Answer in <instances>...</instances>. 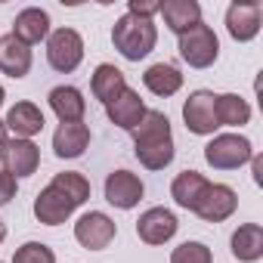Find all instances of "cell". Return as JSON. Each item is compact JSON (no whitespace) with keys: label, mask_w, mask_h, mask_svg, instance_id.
Returning a JSON list of instances; mask_svg holds the SVG:
<instances>
[{"label":"cell","mask_w":263,"mask_h":263,"mask_svg":"<svg viewBox=\"0 0 263 263\" xmlns=\"http://www.w3.org/2000/svg\"><path fill=\"white\" fill-rule=\"evenodd\" d=\"M130 134H134V152L143 167L164 171L174 161V134L164 111H146Z\"/></svg>","instance_id":"6da1fadb"},{"label":"cell","mask_w":263,"mask_h":263,"mask_svg":"<svg viewBox=\"0 0 263 263\" xmlns=\"http://www.w3.org/2000/svg\"><path fill=\"white\" fill-rule=\"evenodd\" d=\"M111 44L115 50L130 59V62H140L143 56H149L158 44V28L152 19H140V16H121L111 28Z\"/></svg>","instance_id":"7a4b0ae2"},{"label":"cell","mask_w":263,"mask_h":263,"mask_svg":"<svg viewBox=\"0 0 263 263\" xmlns=\"http://www.w3.org/2000/svg\"><path fill=\"white\" fill-rule=\"evenodd\" d=\"M180 56L192 68H211L217 62V56H220V41H217L214 28L198 22L195 28L180 34Z\"/></svg>","instance_id":"3957f363"},{"label":"cell","mask_w":263,"mask_h":263,"mask_svg":"<svg viewBox=\"0 0 263 263\" xmlns=\"http://www.w3.org/2000/svg\"><path fill=\"white\" fill-rule=\"evenodd\" d=\"M254 155L251 140L238 137V134H220L204 146V161L217 171H235L241 164H248Z\"/></svg>","instance_id":"277c9868"},{"label":"cell","mask_w":263,"mask_h":263,"mask_svg":"<svg viewBox=\"0 0 263 263\" xmlns=\"http://www.w3.org/2000/svg\"><path fill=\"white\" fill-rule=\"evenodd\" d=\"M81 59H84V37L74 28H56L47 37V62L56 71L68 74L81 65Z\"/></svg>","instance_id":"5b68a950"},{"label":"cell","mask_w":263,"mask_h":263,"mask_svg":"<svg viewBox=\"0 0 263 263\" xmlns=\"http://www.w3.org/2000/svg\"><path fill=\"white\" fill-rule=\"evenodd\" d=\"M214 99L217 96L211 90H195V93H189V99L183 105V121H186V127L195 137H208V134H214V130L220 127L217 124V111H214Z\"/></svg>","instance_id":"8992f818"},{"label":"cell","mask_w":263,"mask_h":263,"mask_svg":"<svg viewBox=\"0 0 263 263\" xmlns=\"http://www.w3.org/2000/svg\"><path fill=\"white\" fill-rule=\"evenodd\" d=\"M115 232H118L115 220H111L108 214H102V211H90V214H84V217L74 223V238H78L87 251H102V248H108L111 238H115Z\"/></svg>","instance_id":"52a82bcc"},{"label":"cell","mask_w":263,"mask_h":263,"mask_svg":"<svg viewBox=\"0 0 263 263\" xmlns=\"http://www.w3.org/2000/svg\"><path fill=\"white\" fill-rule=\"evenodd\" d=\"M0 161L10 177H31L41 164V149L31 140H7L0 146Z\"/></svg>","instance_id":"ba28073f"},{"label":"cell","mask_w":263,"mask_h":263,"mask_svg":"<svg viewBox=\"0 0 263 263\" xmlns=\"http://www.w3.org/2000/svg\"><path fill=\"white\" fill-rule=\"evenodd\" d=\"M260 22H263V10H260L257 0H235L226 10V31L241 44L257 37Z\"/></svg>","instance_id":"9c48e42d"},{"label":"cell","mask_w":263,"mask_h":263,"mask_svg":"<svg viewBox=\"0 0 263 263\" xmlns=\"http://www.w3.org/2000/svg\"><path fill=\"white\" fill-rule=\"evenodd\" d=\"M105 201L121 211L137 208L143 201V180L130 171H111L105 177Z\"/></svg>","instance_id":"30bf717a"},{"label":"cell","mask_w":263,"mask_h":263,"mask_svg":"<svg viewBox=\"0 0 263 263\" xmlns=\"http://www.w3.org/2000/svg\"><path fill=\"white\" fill-rule=\"evenodd\" d=\"M235 208H238L235 189H229V186H223V183H211L208 192L201 195L195 214H198L201 220H208V223H220V220H229V217L235 214Z\"/></svg>","instance_id":"8fae6325"},{"label":"cell","mask_w":263,"mask_h":263,"mask_svg":"<svg viewBox=\"0 0 263 263\" xmlns=\"http://www.w3.org/2000/svg\"><path fill=\"white\" fill-rule=\"evenodd\" d=\"M177 217L167 208H149L140 220H137V235L146 245H164L177 235Z\"/></svg>","instance_id":"7c38bea8"},{"label":"cell","mask_w":263,"mask_h":263,"mask_svg":"<svg viewBox=\"0 0 263 263\" xmlns=\"http://www.w3.org/2000/svg\"><path fill=\"white\" fill-rule=\"evenodd\" d=\"M71 214H74V201L65 198L56 186H47V189L37 192V198H34V217H37L44 226H59V223H65Z\"/></svg>","instance_id":"4fadbf2b"},{"label":"cell","mask_w":263,"mask_h":263,"mask_svg":"<svg viewBox=\"0 0 263 263\" xmlns=\"http://www.w3.org/2000/svg\"><path fill=\"white\" fill-rule=\"evenodd\" d=\"M0 71L10 78H25L31 71V47L22 44L13 31L0 37Z\"/></svg>","instance_id":"5bb4252c"},{"label":"cell","mask_w":263,"mask_h":263,"mask_svg":"<svg viewBox=\"0 0 263 263\" xmlns=\"http://www.w3.org/2000/svg\"><path fill=\"white\" fill-rule=\"evenodd\" d=\"M87 146H90V127L84 121L59 124V130L53 134V152L59 158H81Z\"/></svg>","instance_id":"9a60e30c"},{"label":"cell","mask_w":263,"mask_h":263,"mask_svg":"<svg viewBox=\"0 0 263 263\" xmlns=\"http://www.w3.org/2000/svg\"><path fill=\"white\" fill-rule=\"evenodd\" d=\"M146 111H149V108L143 105L140 93H137V90H130V87H127L115 102L105 105V115L111 118V124H118V127H124V130H134V127L143 121Z\"/></svg>","instance_id":"2e32d148"},{"label":"cell","mask_w":263,"mask_h":263,"mask_svg":"<svg viewBox=\"0 0 263 263\" xmlns=\"http://www.w3.org/2000/svg\"><path fill=\"white\" fill-rule=\"evenodd\" d=\"M7 130H13L16 140H31L34 134L44 130V111L34 105V102H16L10 111H7Z\"/></svg>","instance_id":"e0dca14e"},{"label":"cell","mask_w":263,"mask_h":263,"mask_svg":"<svg viewBox=\"0 0 263 263\" xmlns=\"http://www.w3.org/2000/svg\"><path fill=\"white\" fill-rule=\"evenodd\" d=\"M158 13L164 16V25L174 34H186L189 28H195L201 22V7L195 0H164Z\"/></svg>","instance_id":"ac0fdd59"},{"label":"cell","mask_w":263,"mask_h":263,"mask_svg":"<svg viewBox=\"0 0 263 263\" xmlns=\"http://www.w3.org/2000/svg\"><path fill=\"white\" fill-rule=\"evenodd\" d=\"M13 34L22 41V44H41L44 37H50V16L44 13V10H37V7H28V10H22L19 16H16V22H13Z\"/></svg>","instance_id":"d6986e66"},{"label":"cell","mask_w":263,"mask_h":263,"mask_svg":"<svg viewBox=\"0 0 263 263\" xmlns=\"http://www.w3.org/2000/svg\"><path fill=\"white\" fill-rule=\"evenodd\" d=\"M50 108L56 111V118L62 124H71V121H81L84 111H87V99L78 87H53L50 90Z\"/></svg>","instance_id":"ffe728a7"},{"label":"cell","mask_w":263,"mask_h":263,"mask_svg":"<svg viewBox=\"0 0 263 263\" xmlns=\"http://www.w3.org/2000/svg\"><path fill=\"white\" fill-rule=\"evenodd\" d=\"M208 186H211V183H208L198 171H183V174L171 183V195H174V201H177L180 208L195 211L198 201H201V195L208 192Z\"/></svg>","instance_id":"44dd1931"},{"label":"cell","mask_w":263,"mask_h":263,"mask_svg":"<svg viewBox=\"0 0 263 263\" xmlns=\"http://www.w3.org/2000/svg\"><path fill=\"white\" fill-rule=\"evenodd\" d=\"M232 257L241 263H254L263 257V226L257 223H245L232 232Z\"/></svg>","instance_id":"7402d4cb"},{"label":"cell","mask_w":263,"mask_h":263,"mask_svg":"<svg viewBox=\"0 0 263 263\" xmlns=\"http://www.w3.org/2000/svg\"><path fill=\"white\" fill-rule=\"evenodd\" d=\"M93 96L99 99V102H115L124 90H127V81H124V71L121 68H115V65H108V62H102V65H96V71H93Z\"/></svg>","instance_id":"603a6c76"},{"label":"cell","mask_w":263,"mask_h":263,"mask_svg":"<svg viewBox=\"0 0 263 263\" xmlns=\"http://www.w3.org/2000/svg\"><path fill=\"white\" fill-rule=\"evenodd\" d=\"M214 111H217V124L220 127H241L251 121V105L248 99H241L238 93H223L214 99Z\"/></svg>","instance_id":"cb8c5ba5"},{"label":"cell","mask_w":263,"mask_h":263,"mask_svg":"<svg viewBox=\"0 0 263 263\" xmlns=\"http://www.w3.org/2000/svg\"><path fill=\"white\" fill-rule=\"evenodd\" d=\"M143 84H146L155 96H174V93L183 87V74H180L174 65L158 62V65H149V68H146Z\"/></svg>","instance_id":"d4e9b609"},{"label":"cell","mask_w":263,"mask_h":263,"mask_svg":"<svg viewBox=\"0 0 263 263\" xmlns=\"http://www.w3.org/2000/svg\"><path fill=\"white\" fill-rule=\"evenodd\" d=\"M50 186H56L65 198H71V201H74V208H78V204H84V201L90 198V183H87V180H84V174H78V171L56 174Z\"/></svg>","instance_id":"484cf974"},{"label":"cell","mask_w":263,"mask_h":263,"mask_svg":"<svg viewBox=\"0 0 263 263\" xmlns=\"http://www.w3.org/2000/svg\"><path fill=\"white\" fill-rule=\"evenodd\" d=\"M171 263H214V257H211L208 245H201V241H183L180 248H174Z\"/></svg>","instance_id":"4316f807"},{"label":"cell","mask_w":263,"mask_h":263,"mask_svg":"<svg viewBox=\"0 0 263 263\" xmlns=\"http://www.w3.org/2000/svg\"><path fill=\"white\" fill-rule=\"evenodd\" d=\"M13 263H56V254H53L44 241H25V245L16 251Z\"/></svg>","instance_id":"83f0119b"},{"label":"cell","mask_w":263,"mask_h":263,"mask_svg":"<svg viewBox=\"0 0 263 263\" xmlns=\"http://www.w3.org/2000/svg\"><path fill=\"white\" fill-rule=\"evenodd\" d=\"M127 10H130V16L152 19V16L161 10V4H155V0H130V4H127Z\"/></svg>","instance_id":"f1b7e54d"},{"label":"cell","mask_w":263,"mask_h":263,"mask_svg":"<svg viewBox=\"0 0 263 263\" xmlns=\"http://www.w3.org/2000/svg\"><path fill=\"white\" fill-rule=\"evenodd\" d=\"M16 198V177H10L7 171H0V208L10 204Z\"/></svg>","instance_id":"f546056e"},{"label":"cell","mask_w":263,"mask_h":263,"mask_svg":"<svg viewBox=\"0 0 263 263\" xmlns=\"http://www.w3.org/2000/svg\"><path fill=\"white\" fill-rule=\"evenodd\" d=\"M251 167H254V183L263 186V158L260 155H251Z\"/></svg>","instance_id":"4dcf8cb0"},{"label":"cell","mask_w":263,"mask_h":263,"mask_svg":"<svg viewBox=\"0 0 263 263\" xmlns=\"http://www.w3.org/2000/svg\"><path fill=\"white\" fill-rule=\"evenodd\" d=\"M4 143H7V124L0 121V146H4Z\"/></svg>","instance_id":"1f68e13d"},{"label":"cell","mask_w":263,"mask_h":263,"mask_svg":"<svg viewBox=\"0 0 263 263\" xmlns=\"http://www.w3.org/2000/svg\"><path fill=\"white\" fill-rule=\"evenodd\" d=\"M7 238V226H4V220H0V241Z\"/></svg>","instance_id":"d6a6232c"},{"label":"cell","mask_w":263,"mask_h":263,"mask_svg":"<svg viewBox=\"0 0 263 263\" xmlns=\"http://www.w3.org/2000/svg\"><path fill=\"white\" fill-rule=\"evenodd\" d=\"M4 99H7V93H4V87H0V105H4Z\"/></svg>","instance_id":"836d02e7"}]
</instances>
